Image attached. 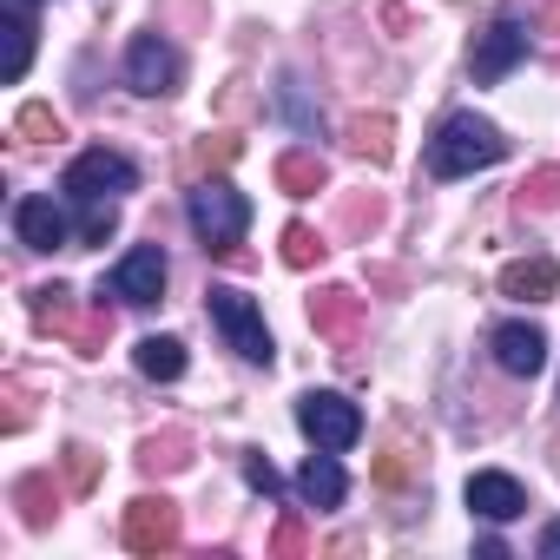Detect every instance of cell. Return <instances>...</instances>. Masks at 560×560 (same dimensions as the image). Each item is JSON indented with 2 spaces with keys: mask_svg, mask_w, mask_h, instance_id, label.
<instances>
[{
  "mask_svg": "<svg viewBox=\"0 0 560 560\" xmlns=\"http://www.w3.org/2000/svg\"><path fill=\"white\" fill-rule=\"evenodd\" d=\"M501 159H508V139H501V126L481 119V113H448V119L435 126V139H429V172H435V178H468V172L501 165Z\"/></svg>",
  "mask_w": 560,
  "mask_h": 560,
  "instance_id": "cell-1",
  "label": "cell"
},
{
  "mask_svg": "<svg viewBox=\"0 0 560 560\" xmlns=\"http://www.w3.org/2000/svg\"><path fill=\"white\" fill-rule=\"evenodd\" d=\"M185 218H191V231H198V244H205V250L231 257V250H237V237L250 231V198H244L231 178H198V185H191V198H185Z\"/></svg>",
  "mask_w": 560,
  "mask_h": 560,
  "instance_id": "cell-2",
  "label": "cell"
},
{
  "mask_svg": "<svg viewBox=\"0 0 560 560\" xmlns=\"http://www.w3.org/2000/svg\"><path fill=\"white\" fill-rule=\"evenodd\" d=\"M205 311H211V324L224 330V343H231L244 363H270V357H277V343H270V330H264V311H257L237 284H211V291H205Z\"/></svg>",
  "mask_w": 560,
  "mask_h": 560,
  "instance_id": "cell-3",
  "label": "cell"
},
{
  "mask_svg": "<svg viewBox=\"0 0 560 560\" xmlns=\"http://www.w3.org/2000/svg\"><path fill=\"white\" fill-rule=\"evenodd\" d=\"M139 185V165L126 159V152H106V145H86L73 165H67V178H60V191L73 198V205H86V198H119V191H132Z\"/></svg>",
  "mask_w": 560,
  "mask_h": 560,
  "instance_id": "cell-4",
  "label": "cell"
},
{
  "mask_svg": "<svg viewBox=\"0 0 560 560\" xmlns=\"http://www.w3.org/2000/svg\"><path fill=\"white\" fill-rule=\"evenodd\" d=\"M298 429H304L317 448L343 455V448H357V435H363V409H357L350 396H337V389H311V396L298 402Z\"/></svg>",
  "mask_w": 560,
  "mask_h": 560,
  "instance_id": "cell-5",
  "label": "cell"
},
{
  "mask_svg": "<svg viewBox=\"0 0 560 560\" xmlns=\"http://www.w3.org/2000/svg\"><path fill=\"white\" fill-rule=\"evenodd\" d=\"M521 60H527V21L501 14V21H488V34H475L468 73H475V86H494V80H508Z\"/></svg>",
  "mask_w": 560,
  "mask_h": 560,
  "instance_id": "cell-6",
  "label": "cell"
},
{
  "mask_svg": "<svg viewBox=\"0 0 560 560\" xmlns=\"http://www.w3.org/2000/svg\"><path fill=\"white\" fill-rule=\"evenodd\" d=\"M126 86L145 93V100H159V93L178 86V47H172L159 27L132 34V47H126Z\"/></svg>",
  "mask_w": 560,
  "mask_h": 560,
  "instance_id": "cell-7",
  "label": "cell"
},
{
  "mask_svg": "<svg viewBox=\"0 0 560 560\" xmlns=\"http://www.w3.org/2000/svg\"><path fill=\"white\" fill-rule=\"evenodd\" d=\"M165 277H172L165 250H159V244H139V250L119 257L113 284H100V291H113L119 304H159V298H165Z\"/></svg>",
  "mask_w": 560,
  "mask_h": 560,
  "instance_id": "cell-8",
  "label": "cell"
},
{
  "mask_svg": "<svg viewBox=\"0 0 560 560\" xmlns=\"http://www.w3.org/2000/svg\"><path fill=\"white\" fill-rule=\"evenodd\" d=\"M126 547H132V553H172V547H178V501L139 494V501L126 508Z\"/></svg>",
  "mask_w": 560,
  "mask_h": 560,
  "instance_id": "cell-9",
  "label": "cell"
},
{
  "mask_svg": "<svg viewBox=\"0 0 560 560\" xmlns=\"http://www.w3.org/2000/svg\"><path fill=\"white\" fill-rule=\"evenodd\" d=\"M468 508L481 514V521H514V514H527V488L514 481V475H501V468H481V475H468Z\"/></svg>",
  "mask_w": 560,
  "mask_h": 560,
  "instance_id": "cell-10",
  "label": "cell"
},
{
  "mask_svg": "<svg viewBox=\"0 0 560 560\" xmlns=\"http://www.w3.org/2000/svg\"><path fill=\"white\" fill-rule=\"evenodd\" d=\"M488 350H494V363H501L508 376H540V370H547V337H540L534 324H501V330L488 337Z\"/></svg>",
  "mask_w": 560,
  "mask_h": 560,
  "instance_id": "cell-11",
  "label": "cell"
},
{
  "mask_svg": "<svg viewBox=\"0 0 560 560\" xmlns=\"http://www.w3.org/2000/svg\"><path fill=\"white\" fill-rule=\"evenodd\" d=\"M14 231H21L27 250H60V244L73 237V231H67V211H60L54 198H40V191L14 205Z\"/></svg>",
  "mask_w": 560,
  "mask_h": 560,
  "instance_id": "cell-12",
  "label": "cell"
},
{
  "mask_svg": "<svg viewBox=\"0 0 560 560\" xmlns=\"http://www.w3.org/2000/svg\"><path fill=\"white\" fill-rule=\"evenodd\" d=\"M298 494H304L317 514H324V508H343V494H350V475L337 468V455H330V448H317V455L298 468Z\"/></svg>",
  "mask_w": 560,
  "mask_h": 560,
  "instance_id": "cell-13",
  "label": "cell"
},
{
  "mask_svg": "<svg viewBox=\"0 0 560 560\" xmlns=\"http://www.w3.org/2000/svg\"><path fill=\"white\" fill-rule=\"evenodd\" d=\"M560 291V264L553 257H514L501 270V298H527V304H547Z\"/></svg>",
  "mask_w": 560,
  "mask_h": 560,
  "instance_id": "cell-14",
  "label": "cell"
},
{
  "mask_svg": "<svg viewBox=\"0 0 560 560\" xmlns=\"http://www.w3.org/2000/svg\"><path fill=\"white\" fill-rule=\"evenodd\" d=\"M311 324H317L324 337H350V330L363 324V298H357V291H343V284H330V291H317V298H311Z\"/></svg>",
  "mask_w": 560,
  "mask_h": 560,
  "instance_id": "cell-15",
  "label": "cell"
},
{
  "mask_svg": "<svg viewBox=\"0 0 560 560\" xmlns=\"http://www.w3.org/2000/svg\"><path fill=\"white\" fill-rule=\"evenodd\" d=\"M324 159H317V145H298V152H284L277 159V185H284L291 198H311V191H324Z\"/></svg>",
  "mask_w": 560,
  "mask_h": 560,
  "instance_id": "cell-16",
  "label": "cell"
},
{
  "mask_svg": "<svg viewBox=\"0 0 560 560\" xmlns=\"http://www.w3.org/2000/svg\"><path fill=\"white\" fill-rule=\"evenodd\" d=\"M34 60V0H8V80H27Z\"/></svg>",
  "mask_w": 560,
  "mask_h": 560,
  "instance_id": "cell-17",
  "label": "cell"
},
{
  "mask_svg": "<svg viewBox=\"0 0 560 560\" xmlns=\"http://www.w3.org/2000/svg\"><path fill=\"white\" fill-rule=\"evenodd\" d=\"M185 462H191V435H185V429L145 435V448H139V468H145V475H172V468H185Z\"/></svg>",
  "mask_w": 560,
  "mask_h": 560,
  "instance_id": "cell-18",
  "label": "cell"
},
{
  "mask_svg": "<svg viewBox=\"0 0 560 560\" xmlns=\"http://www.w3.org/2000/svg\"><path fill=\"white\" fill-rule=\"evenodd\" d=\"M139 370H145L152 383H178V376H185V343H178V337H145V343H139Z\"/></svg>",
  "mask_w": 560,
  "mask_h": 560,
  "instance_id": "cell-19",
  "label": "cell"
},
{
  "mask_svg": "<svg viewBox=\"0 0 560 560\" xmlns=\"http://www.w3.org/2000/svg\"><path fill=\"white\" fill-rule=\"evenodd\" d=\"M34 317H40L47 330L80 337V317H73V291H67V284H40V291H34Z\"/></svg>",
  "mask_w": 560,
  "mask_h": 560,
  "instance_id": "cell-20",
  "label": "cell"
},
{
  "mask_svg": "<svg viewBox=\"0 0 560 560\" xmlns=\"http://www.w3.org/2000/svg\"><path fill=\"white\" fill-rule=\"evenodd\" d=\"M350 152L370 159V165H389V119H350Z\"/></svg>",
  "mask_w": 560,
  "mask_h": 560,
  "instance_id": "cell-21",
  "label": "cell"
},
{
  "mask_svg": "<svg viewBox=\"0 0 560 560\" xmlns=\"http://www.w3.org/2000/svg\"><path fill=\"white\" fill-rule=\"evenodd\" d=\"M113 231H119L113 198H86V205H80V244H106Z\"/></svg>",
  "mask_w": 560,
  "mask_h": 560,
  "instance_id": "cell-22",
  "label": "cell"
},
{
  "mask_svg": "<svg viewBox=\"0 0 560 560\" xmlns=\"http://www.w3.org/2000/svg\"><path fill=\"white\" fill-rule=\"evenodd\" d=\"M317 257H324V237H317L311 224H284V264H291V270H311Z\"/></svg>",
  "mask_w": 560,
  "mask_h": 560,
  "instance_id": "cell-23",
  "label": "cell"
},
{
  "mask_svg": "<svg viewBox=\"0 0 560 560\" xmlns=\"http://www.w3.org/2000/svg\"><path fill=\"white\" fill-rule=\"evenodd\" d=\"M277 100H284V113L298 119V132H304V139H317V132H324V113H311V106H304L298 80H284V86H277Z\"/></svg>",
  "mask_w": 560,
  "mask_h": 560,
  "instance_id": "cell-24",
  "label": "cell"
},
{
  "mask_svg": "<svg viewBox=\"0 0 560 560\" xmlns=\"http://www.w3.org/2000/svg\"><path fill=\"white\" fill-rule=\"evenodd\" d=\"M14 132H21V139H60V119H54V106H21Z\"/></svg>",
  "mask_w": 560,
  "mask_h": 560,
  "instance_id": "cell-25",
  "label": "cell"
},
{
  "mask_svg": "<svg viewBox=\"0 0 560 560\" xmlns=\"http://www.w3.org/2000/svg\"><path fill=\"white\" fill-rule=\"evenodd\" d=\"M244 481H250V488H257L264 501H270V494H284V481H277V468H270V462H264L257 448H244Z\"/></svg>",
  "mask_w": 560,
  "mask_h": 560,
  "instance_id": "cell-26",
  "label": "cell"
},
{
  "mask_svg": "<svg viewBox=\"0 0 560 560\" xmlns=\"http://www.w3.org/2000/svg\"><path fill=\"white\" fill-rule=\"evenodd\" d=\"M521 205H534V211H547V205H560V172H534V178L521 185Z\"/></svg>",
  "mask_w": 560,
  "mask_h": 560,
  "instance_id": "cell-27",
  "label": "cell"
},
{
  "mask_svg": "<svg viewBox=\"0 0 560 560\" xmlns=\"http://www.w3.org/2000/svg\"><path fill=\"white\" fill-rule=\"evenodd\" d=\"M67 481L86 494V488L100 481V455H93V448H67Z\"/></svg>",
  "mask_w": 560,
  "mask_h": 560,
  "instance_id": "cell-28",
  "label": "cell"
},
{
  "mask_svg": "<svg viewBox=\"0 0 560 560\" xmlns=\"http://www.w3.org/2000/svg\"><path fill=\"white\" fill-rule=\"evenodd\" d=\"M224 159H237V139H224V132H218V145H211V139L198 145V165H224Z\"/></svg>",
  "mask_w": 560,
  "mask_h": 560,
  "instance_id": "cell-29",
  "label": "cell"
},
{
  "mask_svg": "<svg viewBox=\"0 0 560 560\" xmlns=\"http://www.w3.org/2000/svg\"><path fill=\"white\" fill-rule=\"evenodd\" d=\"M277 553H304V521H284V527H277Z\"/></svg>",
  "mask_w": 560,
  "mask_h": 560,
  "instance_id": "cell-30",
  "label": "cell"
},
{
  "mask_svg": "<svg viewBox=\"0 0 560 560\" xmlns=\"http://www.w3.org/2000/svg\"><path fill=\"white\" fill-rule=\"evenodd\" d=\"M540 560H560V521L540 527Z\"/></svg>",
  "mask_w": 560,
  "mask_h": 560,
  "instance_id": "cell-31",
  "label": "cell"
}]
</instances>
